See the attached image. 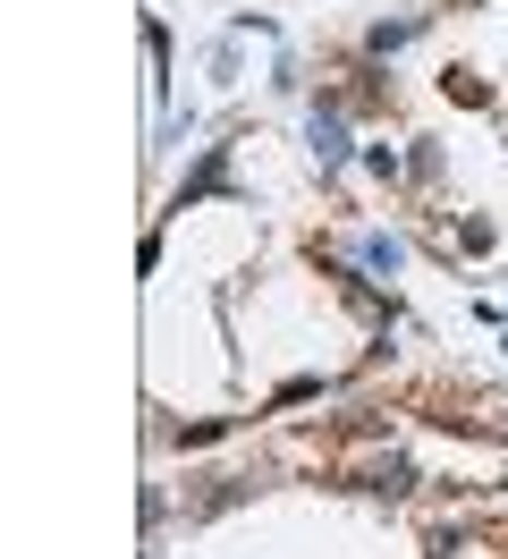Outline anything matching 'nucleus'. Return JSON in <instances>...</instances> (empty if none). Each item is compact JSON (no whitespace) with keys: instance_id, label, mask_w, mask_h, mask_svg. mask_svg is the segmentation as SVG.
<instances>
[{"instance_id":"1","label":"nucleus","mask_w":508,"mask_h":559,"mask_svg":"<svg viewBox=\"0 0 508 559\" xmlns=\"http://www.w3.org/2000/svg\"><path fill=\"white\" fill-rule=\"evenodd\" d=\"M314 136H322V162H339V153H347V128H339V119H314Z\"/></svg>"}]
</instances>
